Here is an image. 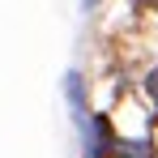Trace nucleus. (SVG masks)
<instances>
[{"label":"nucleus","instance_id":"nucleus-1","mask_svg":"<svg viewBox=\"0 0 158 158\" xmlns=\"http://www.w3.org/2000/svg\"><path fill=\"white\" fill-rule=\"evenodd\" d=\"M111 154V128H107V120L98 115L94 120V132H90V154L85 158H107Z\"/></svg>","mask_w":158,"mask_h":158},{"label":"nucleus","instance_id":"nucleus-2","mask_svg":"<svg viewBox=\"0 0 158 158\" xmlns=\"http://www.w3.org/2000/svg\"><path fill=\"white\" fill-rule=\"evenodd\" d=\"M145 90H150V98H154V103H158V69H154V73H150V77H145Z\"/></svg>","mask_w":158,"mask_h":158},{"label":"nucleus","instance_id":"nucleus-3","mask_svg":"<svg viewBox=\"0 0 158 158\" xmlns=\"http://www.w3.org/2000/svg\"><path fill=\"white\" fill-rule=\"evenodd\" d=\"M94 4H98V0H85V9H94Z\"/></svg>","mask_w":158,"mask_h":158},{"label":"nucleus","instance_id":"nucleus-4","mask_svg":"<svg viewBox=\"0 0 158 158\" xmlns=\"http://www.w3.org/2000/svg\"><path fill=\"white\" fill-rule=\"evenodd\" d=\"M141 4H158V0H141Z\"/></svg>","mask_w":158,"mask_h":158}]
</instances>
